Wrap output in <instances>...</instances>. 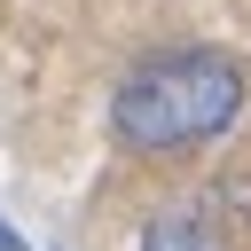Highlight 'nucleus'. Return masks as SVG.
<instances>
[{
  "instance_id": "nucleus-1",
  "label": "nucleus",
  "mask_w": 251,
  "mask_h": 251,
  "mask_svg": "<svg viewBox=\"0 0 251 251\" xmlns=\"http://www.w3.org/2000/svg\"><path fill=\"white\" fill-rule=\"evenodd\" d=\"M243 110V71L220 47H180V55H149L118 78L110 94V133L126 149H196L212 133H227Z\"/></svg>"
},
{
  "instance_id": "nucleus-2",
  "label": "nucleus",
  "mask_w": 251,
  "mask_h": 251,
  "mask_svg": "<svg viewBox=\"0 0 251 251\" xmlns=\"http://www.w3.org/2000/svg\"><path fill=\"white\" fill-rule=\"evenodd\" d=\"M141 251H227V235H220L196 204H165V212H149Z\"/></svg>"
},
{
  "instance_id": "nucleus-3",
  "label": "nucleus",
  "mask_w": 251,
  "mask_h": 251,
  "mask_svg": "<svg viewBox=\"0 0 251 251\" xmlns=\"http://www.w3.org/2000/svg\"><path fill=\"white\" fill-rule=\"evenodd\" d=\"M0 251H24V235H16V227H8V220H0Z\"/></svg>"
}]
</instances>
